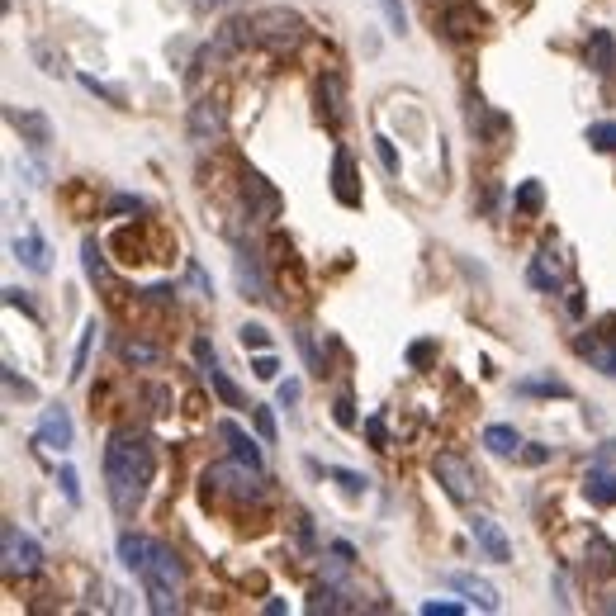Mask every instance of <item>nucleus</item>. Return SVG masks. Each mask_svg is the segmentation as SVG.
<instances>
[{
	"label": "nucleus",
	"instance_id": "20",
	"mask_svg": "<svg viewBox=\"0 0 616 616\" xmlns=\"http://www.w3.org/2000/svg\"><path fill=\"white\" fill-rule=\"evenodd\" d=\"M446 588L455 593H465L474 607H484V612H498V588L484 579H474V574H446Z\"/></svg>",
	"mask_w": 616,
	"mask_h": 616
},
{
	"label": "nucleus",
	"instance_id": "4",
	"mask_svg": "<svg viewBox=\"0 0 616 616\" xmlns=\"http://www.w3.org/2000/svg\"><path fill=\"white\" fill-rule=\"evenodd\" d=\"M204 484L214 493L237 498V503H261V498H266V479H261V470L247 465V460H218V465H209V470H204Z\"/></svg>",
	"mask_w": 616,
	"mask_h": 616
},
{
	"label": "nucleus",
	"instance_id": "11",
	"mask_svg": "<svg viewBox=\"0 0 616 616\" xmlns=\"http://www.w3.org/2000/svg\"><path fill=\"white\" fill-rule=\"evenodd\" d=\"M470 536H474V545L484 550V560H493V564H512V541L503 536V526L493 522V517H470Z\"/></svg>",
	"mask_w": 616,
	"mask_h": 616
},
{
	"label": "nucleus",
	"instance_id": "9",
	"mask_svg": "<svg viewBox=\"0 0 616 616\" xmlns=\"http://www.w3.org/2000/svg\"><path fill=\"white\" fill-rule=\"evenodd\" d=\"M72 436H76L72 413H67L62 403H53V408H43V417H38V432H34V441H38V446H43V451L67 455V451H72Z\"/></svg>",
	"mask_w": 616,
	"mask_h": 616
},
{
	"label": "nucleus",
	"instance_id": "15",
	"mask_svg": "<svg viewBox=\"0 0 616 616\" xmlns=\"http://www.w3.org/2000/svg\"><path fill=\"white\" fill-rule=\"evenodd\" d=\"M332 195L346 204V209H361V190H356V162H351V152L337 147V157H332Z\"/></svg>",
	"mask_w": 616,
	"mask_h": 616
},
{
	"label": "nucleus",
	"instance_id": "24",
	"mask_svg": "<svg viewBox=\"0 0 616 616\" xmlns=\"http://www.w3.org/2000/svg\"><path fill=\"white\" fill-rule=\"evenodd\" d=\"M583 493H588V503H598V508H616V474L593 465V470L583 474Z\"/></svg>",
	"mask_w": 616,
	"mask_h": 616
},
{
	"label": "nucleus",
	"instance_id": "18",
	"mask_svg": "<svg viewBox=\"0 0 616 616\" xmlns=\"http://www.w3.org/2000/svg\"><path fill=\"white\" fill-rule=\"evenodd\" d=\"M10 247H15V261H24V266H29L34 275H48V271H53V247H48V242H43L38 233L15 237Z\"/></svg>",
	"mask_w": 616,
	"mask_h": 616
},
{
	"label": "nucleus",
	"instance_id": "41",
	"mask_svg": "<svg viewBox=\"0 0 616 616\" xmlns=\"http://www.w3.org/2000/svg\"><path fill=\"white\" fill-rule=\"evenodd\" d=\"M323 607H327V612H342V607H346V602L337 598V588H318V593H313L308 612H323Z\"/></svg>",
	"mask_w": 616,
	"mask_h": 616
},
{
	"label": "nucleus",
	"instance_id": "39",
	"mask_svg": "<svg viewBox=\"0 0 616 616\" xmlns=\"http://www.w3.org/2000/svg\"><path fill=\"white\" fill-rule=\"evenodd\" d=\"M57 484H62V493H67V503L81 508V479H76L72 465H62V470H57Z\"/></svg>",
	"mask_w": 616,
	"mask_h": 616
},
{
	"label": "nucleus",
	"instance_id": "51",
	"mask_svg": "<svg viewBox=\"0 0 616 616\" xmlns=\"http://www.w3.org/2000/svg\"><path fill=\"white\" fill-rule=\"evenodd\" d=\"M218 5H233V0H200V10H218Z\"/></svg>",
	"mask_w": 616,
	"mask_h": 616
},
{
	"label": "nucleus",
	"instance_id": "14",
	"mask_svg": "<svg viewBox=\"0 0 616 616\" xmlns=\"http://www.w3.org/2000/svg\"><path fill=\"white\" fill-rule=\"evenodd\" d=\"M10 124L24 133V143L34 147L38 157L48 152V143H53V124H48V114H38V109H24V114H19V109H10Z\"/></svg>",
	"mask_w": 616,
	"mask_h": 616
},
{
	"label": "nucleus",
	"instance_id": "10",
	"mask_svg": "<svg viewBox=\"0 0 616 616\" xmlns=\"http://www.w3.org/2000/svg\"><path fill=\"white\" fill-rule=\"evenodd\" d=\"M526 280L541 294H555L564 280H569V256H564L560 247H541V252L531 256V266H526Z\"/></svg>",
	"mask_w": 616,
	"mask_h": 616
},
{
	"label": "nucleus",
	"instance_id": "8",
	"mask_svg": "<svg viewBox=\"0 0 616 616\" xmlns=\"http://www.w3.org/2000/svg\"><path fill=\"white\" fill-rule=\"evenodd\" d=\"M233 271H237V290H242V299H271V275H266V266H261V252H252L247 242H237Z\"/></svg>",
	"mask_w": 616,
	"mask_h": 616
},
{
	"label": "nucleus",
	"instance_id": "19",
	"mask_svg": "<svg viewBox=\"0 0 616 616\" xmlns=\"http://www.w3.org/2000/svg\"><path fill=\"white\" fill-rule=\"evenodd\" d=\"M318 114H323L332 128H342L346 105H342V76H337V72L318 76Z\"/></svg>",
	"mask_w": 616,
	"mask_h": 616
},
{
	"label": "nucleus",
	"instance_id": "28",
	"mask_svg": "<svg viewBox=\"0 0 616 616\" xmlns=\"http://www.w3.org/2000/svg\"><path fill=\"white\" fill-rule=\"evenodd\" d=\"M517 394H536V399H574V389L564 380H522Z\"/></svg>",
	"mask_w": 616,
	"mask_h": 616
},
{
	"label": "nucleus",
	"instance_id": "42",
	"mask_svg": "<svg viewBox=\"0 0 616 616\" xmlns=\"http://www.w3.org/2000/svg\"><path fill=\"white\" fill-rule=\"evenodd\" d=\"M432 361H436V342H413V346H408V365L427 370Z\"/></svg>",
	"mask_w": 616,
	"mask_h": 616
},
{
	"label": "nucleus",
	"instance_id": "43",
	"mask_svg": "<svg viewBox=\"0 0 616 616\" xmlns=\"http://www.w3.org/2000/svg\"><path fill=\"white\" fill-rule=\"evenodd\" d=\"M252 375H256V380H275V375H280V361H275L271 351H256V361H252Z\"/></svg>",
	"mask_w": 616,
	"mask_h": 616
},
{
	"label": "nucleus",
	"instance_id": "36",
	"mask_svg": "<svg viewBox=\"0 0 616 616\" xmlns=\"http://www.w3.org/2000/svg\"><path fill=\"white\" fill-rule=\"evenodd\" d=\"M384 19H389V34H408V10H403V0H380Z\"/></svg>",
	"mask_w": 616,
	"mask_h": 616
},
{
	"label": "nucleus",
	"instance_id": "21",
	"mask_svg": "<svg viewBox=\"0 0 616 616\" xmlns=\"http://www.w3.org/2000/svg\"><path fill=\"white\" fill-rule=\"evenodd\" d=\"M152 545L157 541H147V536H138V531H124L114 550H119V564H124L128 574H143V564L152 560Z\"/></svg>",
	"mask_w": 616,
	"mask_h": 616
},
{
	"label": "nucleus",
	"instance_id": "31",
	"mask_svg": "<svg viewBox=\"0 0 616 616\" xmlns=\"http://www.w3.org/2000/svg\"><path fill=\"white\" fill-rule=\"evenodd\" d=\"M588 147H593V152H616V119L588 124Z\"/></svg>",
	"mask_w": 616,
	"mask_h": 616
},
{
	"label": "nucleus",
	"instance_id": "33",
	"mask_svg": "<svg viewBox=\"0 0 616 616\" xmlns=\"http://www.w3.org/2000/svg\"><path fill=\"white\" fill-rule=\"evenodd\" d=\"M81 86H86V91H91V95H100L105 105H119V109L128 105V95L119 91V86H105V81H95V76H81Z\"/></svg>",
	"mask_w": 616,
	"mask_h": 616
},
{
	"label": "nucleus",
	"instance_id": "17",
	"mask_svg": "<svg viewBox=\"0 0 616 616\" xmlns=\"http://www.w3.org/2000/svg\"><path fill=\"white\" fill-rule=\"evenodd\" d=\"M441 29H446V38L465 43V38H474L484 29V15H479L474 5H446V10H441Z\"/></svg>",
	"mask_w": 616,
	"mask_h": 616
},
{
	"label": "nucleus",
	"instance_id": "5",
	"mask_svg": "<svg viewBox=\"0 0 616 616\" xmlns=\"http://www.w3.org/2000/svg\"><path fill=\"white\" fill-rule=\"evenodd\" d=\"M0 555H5V574H10V579L43 569V545L15 522H5V531H0Z\"/></svg>",
	"mask_w": 616,
	"mask_h": 616
},
{
	"label": "nucleus",
	"instance_id": "47",
	"mask_svg": "<svg viewBox=\"0 0 616 616\" xmlns=\"http://www.w3.org/2000/svg\"><path fill=\"white\" fill-rule=\"evenodd\" d=\"M299 394H304V384H299V380H280V389H275V399L285 403V408H294V403H299Z\"/></svg>",
	"mask_w": 616,
	"mask_h": 616
},
{
	"label": "nucleus",
	"instance_id": "23",
	"mask_svg": "<svg viewBox=\"0 0 616 616\" xmlns=\"http://www.w3.org/2000/svg\"><path fill=\"white\" fill-rule=\"evenodd\" d=\"M81 266H86V280L109 290L114 285V275H109V261H105V247L95 242V237H81Z\"/></svg>",
	"mask_w": 616,
	"mask_h": 616
},
{
	"label": "nucleus",
	"instance_id": "32",
	"mask_svg": "<svg viewBox=\"0 0 616 616\" xmlns=\"http://www.w3.org/2000/svg\"><path fill=\"white\" fill-rule=\"evenodd\" d=\"M327 479H337V484H342L346 493H356V498H361V493L370 489V479H365V474H356V470H342V465H327Z\"/></svg>",
	"mask_w": 616,
	"mask_h": 616
},
{
	"label": "nucleus",
	"instance_id": "50",
	"mask_svg": "<svg viewBox=\"0 0 616 616\" xmlns=\"http://www.w3.org/2000/svg\"><path fill=\"white\" fill-rule=\"evenodd\" d=\"M569 313H574V318L583 313V290H569Z\"/></svg>",
	"mask_w": 616,
	"mask_h": 616
},
{
	"label": "nucleus",
	"instance_id": "30",
	"mask_svg": "<svg viewBox=\"0 0 616 616\" xmlns=\"http://www.w3.org/2000/svg\"><path fill=\"white\" fill-rule=\"evenodd\" d=\"M95 332H100V323H86L81 327V342H76V356H72V380H81L86 375V365H91V346H95Z\"/></svg>",
	"mask_w": 616,
	"mask_h": 616
},
{
	"label": "nucleus",
	"instance_id": "49",
	"mask_svg": "<svg viewBox=\"0 0 616 616\" xmlns=\"http://www.w3.org/2000/svg\"><path fill=\"white\" fill-rule=\"evenodd\" d=\"M190 280H195V285H200V290L209 294V299H214V280L204 275V266H200V261H190Z\"/></svg>",
	"mask_w": 616,
	"mask_h": 616
},
{
	"label": "nucleus",
	"instance_id": "1",
	"mask_svg": "<svg viewBox=\"0 0 616 616\" xmlns=\"http://www.w3.org/2000/svg\"><path fill=\"white\" fill-rule=\"evenodd\" d=\"M152 470H157V455H152L147 432L114 427L105 441V489L119 517H138V508H143V498H147V484H152Z\"/></svg>",
	"mask_w": 616,
	"mask_h": 616
},
{
	"label": "nucleus",
	"instance_id": "37",
	"mask_svg": "<svg viewBox=\"0 0 616 616\" xmlns=\"http://www.w3.org/2000/svg\"><path fill=\"white\" fill-rule=\"evenodd\" d=\"M294 337H299V351H304L308 370H313V375H327V361H323V356H318V346H313V337H308L304 327H299V332H294Z\"/></svg>",
	"mask_w": 616,
	"mask_h": 616
},
{
	"label": "nucleus",
	"instance_id": "44",
	"mask_svg": "<svg viewBox=\"0 0 616 616\" xmlns=\"http://www.w3.org/2000/svg\"><path fill=\"white\" fill-rule=\"evenodd\" d=\"M365 436L375 441V451H389V427H384V417H370V422H365Z\"/></svg>",
	"mask_w": 616,
	"mask_h": 616
},
{
	"label": "nucleus",
	"instance_id": "6",
	"mask_svg": "<svg viewBox=\"0 0 616 616\" xmlns=\"http://www.w3.org/2000/svg\"><path fill=\"white\" fill-rule=\"evenodd\" d=\"M185 128H190V143H200V147L223 143V133H228V105H223V95H200L190 105Z\"/></svg>",
	"mask_w": 616,
	"mask_h": 616
},
{
	"label": "nucleus",
	"instance_id": "22",
	"mask_svg": "<svg viewBox=\"0 0 616 616\" xmlns=\"http://www.w3.org/2000/svg\"><path fill=\"white\" fill-rule=\"evenodd\" d=\"M588 67H593V72H602V76L616 72V38H612V29H593V34H588Z\"/></svg>",
	"mask_w": 616,
	"mask_h": 616
},
{
	"label": "nucleus",
	"instance_id": "7",
	"mask_svg": "<svg viewBox=\"0 0 616 616\" xmlns=\"http://www.w3.org/2000/svg\"><path fill=\"white\" fill-rule=\"evenodd\" d=\"M432 474H436V484L446 489V498L451 503H460V508H470L474 503V470H470V460H460V455H436L432 460Z\"/></svg>",
	"mask_w": 616,
	"mask_h": 616
},
{
	"label": "nucleus",
	"instance_id": "12",
	"mask_svg": "<svg viewBox=\"0 0 616 616\" xmlns=\"http://www.w3.org/2000/svg\"><path fill=\"white\" fill-rule=\"evenodd\" d=\"M242 195H247V209H252V218H280V190H275L261 171H247L242 176Z\"/></svg>",
	"mask_w": 616,
	"mask_h": 616
},
{
	"label": "nucleus",
	"instance_id": "35",
	"mask_svg": "<svg viewBox=\"0 0 616 616\" xmlns=\"http://www.w3.org/2000/svg\"><path fill=\"white\" fill-rule=\"evenodd\" d=\"M237 337H242V346H247V351H266V346H271V332H266L261 323H242V327H237Z\"/></svg>",
	"mask_w": 616,
	"mask_h": 616
},
{
	"label": "nucleus",
	"instance_id": "29",
	"mask_svg": "<svg viewBox=\"0 0 616 616\" xmlns=\"http://www.w3.org/2000/svg\"><path fill=\"white\" fill-rule=\"evenodd\" d=\"M588 564L598 569V574H616V545L607 536H593L588 541Z\"/></svg>",
	"mask_w": 616,
	"mask_h": 616
},
{
	"label": "nucleus",
	"instance_id": "40",
	"mask_svg": "<svg viewBox=\"0 0 616 616\" xmlns=\"http://www.w3.org/2000/svg\"><path fill=\"white\" fill-rule=\"evenodd\" d=\"M0 375H5V389H10L15 399H38V389H34V384H29V380H19V375H15V365H5Z\"/></svg>",
	"mask_w": 616,
	"mask_h": 616
},
{
	"label": "nucleus",
	"instance_id": "16",
	"mask_svg": "<svg viewBox=\"0 0 616 616\" xmlns=\"http://www.w3.org/2000/svg\"><path fill=\"white\" fill-rule=\"evenodd\" d=\"M204 380H209V389H214V394H218V403H223V408H233V413H252V403H247V394L237 389V380H228V370H223V365H218V361H209V365H204Z\"/></svg>",
	"mask_w": 616,
	"mask_h": 616
},
{
	"label": "nucleus",
	"instance_id": "45",
	"mask_svg": "<svg viewBox=\"0 0 616 616\" xmlns=\"http://www.w3.org/2000/svg\"><path fill=\"white\" fill-rule=\"evenodd\" d=\"M5 304H10V308H24V313H29V318L38 323V304L24 290H15V285H10V290H5Z\"/></svg>",
	"mask_w": 616,
	"mask_h": 616
},
{
	"label": "nucleus",
	"instance_id": "46",
	"mask_svg": "<svg viewBox=\"0 0 616 616\" xmlns=\"http://www.w3.org/2000/svg\"><path fill=\"white\" fill-rule=\"evenodd\" d=\"M375 152H380L384 171H389V176H394V171H399V152H394V143H389V138H375Z\"/></svg>",
	"mask_w": 616,
	"mask_h": 616
},
{
	"label": "nucleus",
	"instance_id": "34",
	"mask_svg": "<svg viewBox=\"0 0 616 616\" xmlns=\"http://www.w3.org/2000/svg\"><path fill=\"white\" fill-rule=\"evenodd\" d=\"M252 422H256V432H261V441H266V446H275V413L271 408H266V403H252Z\"/></svg>",
	"mask_w": 616,
	"mask_h": 616
},
{
	"label": "nucleus",
	"instance_id": "3",
	"mask_svg": "<svg viewBox=\"0 0 616 616\" xmlns=\"http://www.w3.org/2000/svg\"><path fill=\"white\" fill-rule=\"evenodd\" d=\"M308 38V24L299 10L290 5H266V10H256L252 15V43H266L275 53H290Z\"/></svg>",
	"mask_w": 616,
	"mask_h": 616
},
{
	"label": "nucleus",
	"instance_id": "48",
	"mask_svg": "<svg viewBox=\"0 0 616 616\" xmlns=\"http://www.w3.org/2000/svg\"><path fill=\"white\" fill-rule=\"evenodd\" d=\"M422 612L427 616H460L465 607H460V602H422Z\"/></svg>",
	"mask_w": 616,
	"mask_h": 616
},
{
	"label": "nucleus",
	"instance_id": "2",
	"mask_svg": "<svg viewBox=\"0 0 616 616\" xmlns=\"http://www.w3.org/2000/svg\"><path fill=\"white\" fill-rule=\"evenodd\" d=\"M143 593H147V607L157 616H171L181 607V588H185V569H181V555L171 545H152V560L143 564Z\"/></svg>",
	"mask_w": 616,
	"mask_h": 616
},
{
	"label": "nucleus",
	"instance_id": "38",
	"mask_svg": "<svg viewBox=\"0 0 616 616\" xmlns=\"http://www.w3.org/2000/svg\"><path fill=\"white\" fill-rule=\"evenodd\" d=\"M332 417H337V427H356V399H351L346 389L332 399Z\"/></svg>",
	"mask_w": 616,
	"mask_h": 616
},
{
	"label": "nucleus",
	"instance_id": "13",
	"mask_svg": "<svg viewBox=\"0 0 616 616\" xmlns=\"http://www.w3.org/2000/svg\"><path fill=\"white\" fill-rule=\"evenodd\" d=\"M214 436L223 441V446H228V451H233V460H247V465H256V470H261V446H256L252 436L237 427L233 417H218V422H214Z\"/></svg>",
	"mask_w": 616,
	"mask_h": 616
},
{
	"label": "nucleus",
	"instance_id": "27",
	"mask_svg": "<svg viewBox=\"0 0 616 616\" xmlns=\"http://www.w3.org/2000/svg\"><path fill=\"white\" fill-rule=\"evenodd\" d=\"M512 204H517V214H541L545 209V185L541 181H522L512 190Z\"/></svg>",
	"mask_w": 616,
	"mask_h": 616
},
{
	"label": "nucleus",
	"instance_id": "25",
	"mask_svg": "<svg viewBox=\"0 0 616 616\" xmlns=\"http://www.w3.org/2000/svg\"><path fill=\"white\" fill-rule=\"evenodd\" d=\"M484 446H489L493 455H522V436H517V427H508V422H493V427H484Z\"/></svg>",
	"mask_w": 616,
	"mask_h": 616
},
{
	"label": "nucleus",
	"instance_id": "26",
	"mask_svg": "<svg viewBox=\"0 0 616 616\" xmlns=\"http://www.w3.org/2000/svg\"><path fill=\"white\" fill-rule=\"evenodd\" d=\"M119 361L124 365H157L162 361V346L143 342V337H119Z\"/></svg>",
	"mask_w": 616,
	"mask_h": 616
}]
</instances>
